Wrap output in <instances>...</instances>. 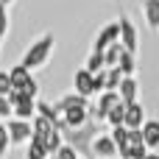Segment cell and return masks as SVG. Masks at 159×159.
<instances>
[{
  "label": "cell",
  "instance_id": "obj_1",
  "mask_svg": "<svg viewBox=\"0 0 159 159\" xmlns=\"http://www.w3.org/2000/svg\"><path fill=\"white\" fill-rule=\"evenodd\" d=\"M53 34H42L28 50H25V56H22V64L28 67V70H36V67H42L45 61H48V56H50V50H53Z\"/></svg>",
  "mask_w": 159,
  "mask_h": 159
},
{
  "label": "cell",
  "instance_id": "obj_2",
  "mask_svg": "<svg viewBox=\"0 0 159 159\" xmlns=\"http://www.w3.org/2000/svg\"><path fill=\"white\" fill-rule=\"evenodd\" d=\"M89 112H87V103H73L61 112V126L59 129H81L87 123Z\"/></svg>",
  "mask_w": 159,
  "mask_h": 159
},
{
  "label": "cell",
  "instance_id": "obj_3",
  "mask_svg": "<svg viewBox=\"0 0 159 159\" xmlns=\"http://www.w3.org/2000/svg\"><path fill=\"white\" fill-rule=\"evenodd\" d=\"M6 126H8V137H11V145H22V143H31V137H34V126H31V120H20V117H11Z\"/></svg>",
  "mask_w": 159,
  "mask_h": 159
},
{
  "label": "cell",
  "instance_id": "obj_4",
  "mask_svg": "<svg viewBox=\"0 0 159 159\" xmlns=\"http://www.w3.org/2000/svg\"><path fill=\"white\" fill-rule=\"evenodd\" d=\"M115 42H120V22H106L101 31H98V36H95V48L92 50H106L109 45H115Z\"/></svg>",
  "mask_w": 159,
  "mask_h": 159
},
{
  "label": "cell",
  "instance_id": "obj_5",
  "mask_svg": "<svg viewBox=\"0 0 159 159\" xmlns=\"http://www.w3.org/2000/svg\"><path fill=\"white\" fill-rule=\"evenodd\" d=\"M73 87H75V92L84 95V98L95 95V73H89L87 67L75 70V75H73Z\"/></svg>",
  "mask_w": 159,
  "mask_h": 159
},
{
  "label": "cell",
  "instance_id": "obj_6",
  "mask_svg": "<svg viewBox=\"0 0 159 159\" xmlns=\"http://www.w3.org/2000/svg\"><path fill=\"white\" fill-rule=\"evenodd\" d=\"M117 103H120V92H117V89H103V92L98 95V106H95V115H98L101 120H106V117H109V112H112Z\"/></svg>",
  "mask_w": 159,
  "mask_h": 159
},
{
  "label": "cell",
  "instance_id": "obj_7",
  "mask_svg": "<svg viewBox=\"0 0 159 159\" xmlns=\"http://www.w3.org/2000/svg\"><path fill=\"white\" fill-rule=\"evenodd\" d=\"M92 154H95V157H101V159L117 157V145H115L112 134H98V137L92 140Z\"/></svg>",
  "mask_w": 159,
  "mask_h": 159
},
{
  "label": "cell",
  "instance_id": "obj_8",
  "mask_svg": "<svg viewBox=\"0 0 159 159\" xmlns=\"http://www.w3.org/2000/svg\"><path fill=\"white\" fill-rule=\"evenodd\" d=\"M117 22H120V42L126 45L129 53H137V28H134V22H131L126 14H123Z\"/></svg>",
  "mask_w": 159,
  "mask_h": 159
},
{
  "label": "cell",
  "instance_id": "obj_9",
  "mask_svg": "<svg viewBox=\"0 0 159 159\" xmlns=\"http://www.w3.org/2000/svg\"><path fill=\"white\" fill-rule=\"evenodd\" d=\"M143 123H145V109L134 101V103H126V129H143Z\"/></svg>",
  "mask_w": 159,
  "mask_h": 159
},
{
  "label": "cell",
  "instance_id": "obj_10",
  "mask_svg": "<svg viewBox=\"0 0 159 159\" xmlns=\"http://www.w3.org/2000/svg\"><path fill=\"white\" fill-rule=\"evenodd\" d=\"M117 92H120V101L123 103H134L137 101V81H134V75H123Z\"/></svg>",
  "mask_w": 159,
  "mask_h": 159
},
{
  "label": "cell",
  "instance_id": "obj_11",
  "mask_svg": "<svg viewBox=\"0 0 159 159\" xmlns=\"http://www.w3.org/2000/svg\"><path fill=\"white\" fill-rule=\"evenodd\" d=\"M143 140H145L148 151H154L159 145V120H145L143 123Z\"/></svg>",
  "mask_w": 159,
  "mask_h": 159
},
{
  "label": "cell",
  "instance_id": "obj_12",
  "mask_svg": "<svg viewBox=\"0 0 159 159\" xmlns=\"http://www.w3.org/2000/svg\"><path fill=\"white\" fill-rule=\"evenodd\" d=\"M143 11H145V22L151 25V31H159V0H143Z\"/></svg>",
  "mask_w": 159,
  "mask_h": 159
},
{
  "label": "cell",
  "instance_id": "obj_13",
  "mask_svg": "<svg viewBox=\"0 0 159 159\" xmlns=\"http://www.w3.org/2000/svg\"><path fill=\"white\" fill-rule=\"evenodd\" d=\"M8 75H11V84H14V87H25V84L34 78V75H31V70H28L22 61H20V64H14V67L8 70Z\"/></svg>",
  "mask_w": 159,
  "mask_h": 159
},
{
  "label": "cell",
  "instance_id": "obj_14",
  "mask_svg": "<svg viewBox=\"0 0 159 159\" xmlns=\"http://www.w3.org/2000/svg\"><path fill=\"white\" fill-rule=\"evenodd\" d=\"M48 143L45 140H36V137H31V145H28V151H25V159H48Z\"/></svg>",
  "mask_w": 159,
  "mask_h": 159
},
{
  "label": "cell",
  "instance_id": "obj_15",
  "mask_svg": "<svg viewBox=\"0 0 159 159\" xmlns=\"http://www.w3.org/2000/svg\"><path fill=\"white\" fill-rule=\"evenodd\" d=\"M123 50H126V45H123V42H115V45H109V48L103 50V61H106V67H117V61H120Z\"/></svg>",
  "mask_w": 159,
  "mask_h": 159
},
{
  "label": "cell",
  "instance_id": "obj_16",
  "mask_svg": "<svg viewBox=\"0 0 159 159\" xmlns=\"http://www.w3.org/2000/svg\"><path fill=\"white\" fill-rule=\"evenodd\" d=\"M14 117H20V120H34V117H36V101H22V103H17V106H14Z\"/></svg>",
  "mask_w": 159,
  "mask_h": 159
},
{
  "label": "cell",
  "instance_id": "obj_17",
  "mask_svg": "<svg viewBox=\"0 0 159 159\" xmlns=\"http://www.w3.org/2000/svg\"><path fill=\"white\" fill-rule=\"evenodd\" d=\"M106 123H109L112 129H115V126H123V123H126V103H123V101H120V103H117V106H115V109L109 112Z\"/></svg>",
  "mask_w": 159,
  "mask_h": 159
},
{
  "label": "cell",
  "instance_id": "obj_18",
  "mask_svg": "<svg viewBox=\"0 0 159 159\" xmlns=\"http://www.w3.org/2000/svg\"><path fill=\"white\" fill-rule=\"evenodd\" d=\"M117 67H120V73H123V75H134V70H137V64H134V53L123 50V56H120Z\"/></svg>",
  "mask_w": 159,
  "mask_h": 159
},
{
  "label": "cell",
  "instance_id": "obj_19",
  "mask_svg": "<svg viewBox=\"0 0 159 159\" xmlns=\"http://www.w3.org/2000/svg\"><path fill=\"white\" fill-rule=\"evenodd\" d=\"M103 67H106L103 53H101V50H92V53H89V59H87V70H89V73H101Z\"/></svg>",
  "mask_w": 159,
  "mask_h": 159
},
{
  "label": "cell",
  "instance_id": "obj_20",
  "mask_svg": "<svg viewBox=\"0 0 159 159\" xmlns=\"http://www.w3.org/2000/svg\"><path fill=\"white\" fill-rule=\"evenodd\" d=\"M64 143H61V129H53L50 131V137H48V154L53 157V154H59V148H61Z\"/></svg>",
  "mask_w": 159,
  "mask_h": 159
},
{
  "label": "cell",
  "instance_id": "obj_21",
  "mask_svg": "<svg viewBox=\"0 0 159 159\" xmlns=\"http://www.w3.org/2000/svg\"><path fill=\"white\" fill-rule=\"evenodd\" d=\"M8 148H11V137H8V126H6V123H0V157H6V154H8Z\"/></svg>",
  "mask_w": 159,
  "mask_h": 159
},
{
  "label": "cell",
  "instance_id": "obj_22",
  "mask_svg": "<svg viewBox=\"0 0 159 159\" xmlns=\"http://www.w3.org/2000/svg\"><path fill=\"white\" fill-rule=\"evenodd\" d=\"M0 117H3V120H11V117H14V106H11L8 95H0Z\"/></svg>",
  "mask_w": 159,
  "mask_h": 159
},
{
  "label": "cell",
  "instance_id": "obj_23",
  "mask_svg": "<svg viewBox=\"0 0 159 159\" xmlns=\"http://www.w3.org/2000/svg\"><path fill=\"white\" fill-rule=\"evenodd\" d=\"M11 75H8V70H0V95H8L11 92Z\"/></svg>",
  "mask_w": 159,
  "mask_h": 159
},
{
  "label": "cell",
  "instance_id": "obj_24",
  "mask_svg": "<svg viewBox=\"0 0 159 159\" xmlns=\"http://www.w3.org/2000/svg\"><path fill=\"white\" fill-rule=\"evenodd\" d=\"M6 34H8V11H6V6L0 3V42H3Z\"/></svg>",
  "mask_w": 159,
  "mask_h": 159
},
{
  "label": "cell",
  "instance_id": "obj_25",
  "mask_svg": "<svg viewBox=\"0 0 159 159\" xmlns=\"http://www.w3.org/2000/svg\"><path fill=\"white\" fill-rule=\"evenodd\" d=\"M53 157H59V159H78V154H75V148H73V145H61V148H59V154H53Z\"/></svg>",
  "mask_w": 159,
  "mask_h": 159
},
{
  "label": "cell",
  "instance_id": "obj_26",
  "mask_svg": "<svg viewBox=\"0 0 159 159\" xmlns=\"http://www.w3.org/2000/svg\"><path fill=\"white\" fill-rule=\"evenodd\" d=\"M20 89H22L28 98H36V95H39V84H36V78H31V81H28L25 87H20Z\"/></svg>",
  "mask_w": 159,
  "mask_h": 159
},
{
  "label": "cell",
  "instance_id": "obj_27",
  "mask_svg": "<svg viewBox=\"0 0 159 159\" xmlns=\"http://www.w3.org/2000/svg\"><path fill=\"white\" fill-rule=\"evenodd\" d=\"M145 159H159V151H148V154H145Z\"/></svg>",
  "mask_w": 159,
  "mask_h": 159
},
{
  "label": "cell",
  "instance_id": "obj_28",
  "mask_svg": "<svg viewBox=\"0 0 159 159\" xmlns=\"http://www.w3.org/2000/svg\"><path fill=\"white\" fill-rule=\"evenodd\" d=\"M0 3H3V6H11V3H14V0H0Z\"/></svg>",
  "mask_w": 159,
  "mask_h": 159
},
{
  "label": "cell",
  "instance_id": "obj_29",
  "mask_svg": "<svg viewBox=\"0 0 159 159\" xmlns=\"http://www.w3.org/2000/svg\"><path fill=\"white\" fill-rule=\"evenodd\" d=\"M48 159H59V157H48Z\"/></svg>",
  "mask_w": 159,
  "mask_h": 159
},
{
  "label": "cell",
  "instance_id": "obj_30",
  "mask_svg": "<svg viewBox=\"0 0 159 159\" xmlns=\"http://www.w3.org/2000/svg\"><path fill=\"white\" fill-rule=\"evenodd\" d=\"M154 151H159V145H157V148H154Z\"/></svg>",
  "mask_w": 159,
  "mask_h": 159
}]
</instances>
